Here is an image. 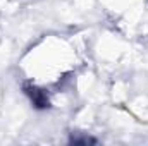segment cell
<instances>
[{
	"label": "cell",
	"instance_id": "6da1fadb",
	"mask_svg": "<svg viewBox=\"0 0 148 146\" xmlns=\"http://www.w3.org/2000/svg\"><path fill=\"white\" fill-rule=\"evenodd\" d=\"M24 89H26V95L31 98V102H33V105L36 108H47L50 105L48 96H47V93L43 89H40L36 86H26Z\"/></svg>",
	"mask_w": 148,
	"mask_h": 146
}]
</instances>
